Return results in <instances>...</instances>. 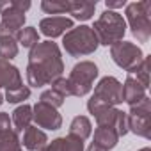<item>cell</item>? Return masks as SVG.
Here are the masks:
<instances>
[{"label":"cell","instance_id":"obj_1","mask_svg":"<svg viewBox=\"0 0 151 151\" xmlns=\"http://www.w3.org/2000/svg\"><path fill=\"white\" fill-rule=\"evenodd\" d=\"M64 60L57 43L53 41H39L29 53L27 64V82L30 87L50 86L55 78L62 77Z\"/></svg>","mask_w":151,"mask_h":151},{"label":"cell","instance_id":"obj_2","mask_svg":"<svg viewBox=\"0 0 151 151\" xmlns=\"http://www.w3.org/2000/svg\"><path fill=\"white\" fill-rule=\"evenodd\" d=\"M121 103H123V84L116 77L107 75L96 84L94 93L87 101V110L93 117H96L107 109L117 107Z\"/></svg>","mask_w":151,"mask_h":151},{"label":"cell","instance_id":"obj_3","mask_svg":"<svg viewBox=\"0 0 151 151\" xmlns=\"http://www.w3.org/2000/svg\"><path fill=\"white\" fill-rule=\"evenodd\" d=\"M91 29L94 30L100 45L112 46V45L123 41V37L126 34V22H124L123 14H119L117 11L105 9Z\"/></svg>","mask_w":151,"mask_h":151},{"label":"cell","instance_id":"obj_4","mask_svg":"<svg viewBox=\"0 0 151 151\" xmlns=\"http://www.w3.org/2000/svg\"><path fill=\"white\" fill-rule=\"evenodd\" d=\"M100 43L94 34V30L89 25H78L73 27L62 36V48L71 57H84L91 55L98 50Z\"/></svg>","mask_w":151,"mask_h":151},{"label":"cell","instance_id":"obj_5","mask_svg":"<svg viewBox=\"0 0 151 151\" xmlns=\"http://www.w3.org/2000/svg\"><path fill=\"white\" fill-rule=\"evenodd\" d=\"M124 16L126 23L132 29L133 37L139 43H147L151 36V2L140 0L124 6Z\"/></svg>","mask_w":151,"mask_h":151},{"label":"cell","instance_id":"obj_6","mask_svg":"<svg viewBox=\"0 0 151 151\" xmlns=\"http://www.w3.org/2000/svg\"><path fill=\"white\" fill-rule=\"evenodd\" d=\"M29 0H6L0 2V36H11L16 37L18 32L25 25V11L30 9Z\"/></svg>","mask_w":151,"mask_h":151},{"label":"cell","instance_id":"obj_7","mask_svg":"<svg viewBox=\"0 0 151 151\" xmlns=\"http://www.w3.org/2000/svg\"><path fill=\"white\" fill-rule=\"evenodd\" d=\"M98 75H100V69L93 60H80L78 64H75L68 77L71 96L82 98L89 94L93 91V86H94V80L98 78Z\"/></svg>","mask_w":151,"mask_h":151},{"label":"cell","instance_id":"obj_8","mask_svg":"<svg viewBox=\"0 0 151 151\" xmlns=\"http://www.w3.org/2000/svg\"><path fill=\"white\" fill-rule=\"evenodd\" d=\"M110 57L121 69L130 71L135 66H139L146 55H144L142 48L137 46L135 43H132V41H119V43L110 46Z\"/></svg>","mask_w":151,"mask_h":151},{"label":"cell","instance_id":"obj_9","mask_svg":"<svg viewBox=\"0 0 151 151\" xmlns=\"http://www.w3.org/2000/svg\"><path fill=\"white\" fill-rule=\"evenodd\" d=\"M32 121L36 123L37 128H45V130H52V132H55L62 126V116L59 114V110L43 101H37L32 107Z\"/></svg>","mask_w":151,"mask_h":151},{"label":"cell","instance_id":"obj_10","mask_svg":"<svg viewBox=\"0 0 151 151\" xmlns=\"http://www.w3.org/2000/svg\"><path fill=\"white\" fill-rule=\"evenodd\" d=\"M98 126H109L112 128L119 137H124L128 133V114L119 110L117 107H110L105 112H101L100 116L94 117Z\"/></svg>","mask_w":151,"mask_h":151},{"label":"cell","instance_id":"obj_11","mask_svg":"<svg viewBox=\"0 0 151 151\" xmlns=\"http://www.w3.org/2000/svg\"><path fill=\"white\" fill-rule=\"evenodd\" d=\"M73 27H75V22L71 18H68V16H48V18H43L39 22L41 34H45L46 37H50V41L55 39V37L64 36Z\"/></svg>","mask_w":151,"mask_h":151},{"label":"cell","instance_id":"obj_12","mask_svg":"<svg viewBox=\"0 0 151 151\" xmlns=\"http://www.w3.org/2000/svg\"><path fill=\"white\" fill-rule=\"evenodd\" d=\"M23 86V80H22V73L20 69L11 64L9 60H4L0 59V89H14V87H20Z\"/></svg>","mask_w":151,"mask_h":151},{"label":"cell","instance_id":"obj_13","mask_svg":"<svg viewBox=\"0 0 151 151\" xmlns=\"http://www.w3.org/2000/svg\"><path fill=\"white\" fill-rule=\"evenodd\" d=\"M146 96H147V89L139 80H135L133 77L126 75V80L123 84V101L128 103V107H132Z\"/></svg>","mask_w":151,"mask_h":151},{"label":"cell","instance_id":"obj_14","mask_svg":"<svg viewBox=\"0 0 151 151\" xmlns=\"http://www.w3.org/2000/svg\"><path fill=\"white\" fill-rule=\"evenodd\" d=\"M128 132L149 140L151 139V114H128Z\"/></svg>","mask_w":151,"mask_h":151},{"label":"cell","instance_id":"obj_15","mask_svg":"<svg viewBox=\"0 0 151 151\" xmlns=\"http://www.w3.org/2000/svg\"><path fill=\"white\" fill-rule=\"evenodd\" d=\"M46 144H48V137H46V133H45L41 128L30 124V126L23 132V146H25V149H29V151H37V149L45 147Z\"/></svg>","mask_w":151,"mask_h":151},{"label":"cell","instance_id":"obj_16","mask_svg":"<svg viewBox=\"0 0 151 151\" xmlns=\"http://www.w3.org/2000/svg\"><path fill=\"white\" fill-rule=\"evenodd\" d=\"M96 11V0L94 2H80V0H69V14L78 20V22H87L93 18ZM71 18V20H73Z\"/></svg>","mask_w":151,"mask_h":151},{"label":"cell","instance_id":"obj_17","mask_svg":"<svg viewBox=\"0 0 151 151\" xmlns=\"http://www.w3.org/2000/svg\"><path fill=\"white\" fill-rule=\"evenodd\" d=\"M11 123L14 124V132L16 133L25 132L30 126V123H32V107L29 103H22L20 107H16L13 110Z\"/></svg>","mask_w":151,"mask_h":151},{"label":"cell","instance_id":"obj_18","mask_svg":"<svg viewBox=\"0 0 151 151\" xmlns=\"http://www.w3.org/2000/svg\"><path fill=\"white\" fill-rule=\"evenodd\" d=\"M93 142L98 144L100 147H103V149L109 151V149H114V147L117 146V142H119V135H117L112 128H109V126H98V128L94 130Z\"/></svg>","mask_w":151,"mask_h":151},{"label":"cell","instance_id":"obj_19","mask_svg":"<svg viewBox=\"0 0 151 151\" xmlns=\"http://www.w3.org/2000/svg\"><path fill=\"white\" fill-rule=\"evenodd\" d=\"M93 133V123L87 116H77L73 117L71 124H69V135L73 137H78L80 140L89 139Z\"/></svg>","mask_w":151,"mask_h":151},{"label":"cell","instance_id":"obj_20","mask_svg":"<svg viewBox=\"0 0 151 151\" xmlns=\"http://www.w3.org/2000/svg\"><path fill=\"white\" fill-rule=\"evenodd\" d=\"M0 151H22V140L14 128L0 130Z\"/></svg>","mask_w":151,"mask_h":151},{"label":"cell","instance_id":"obj_21","mask_svg":"<svg viewBox=\"0 0 151 151\" xmlns=\"http://www.w3.org/2000/svg\"><path fill=\"white\" fill-rule=\"evenodd\" d=\"M52 142L55 144L57 151H86L84 140H80L78 137H73V135L59 137V139H53Z\"/></svg>","mask_w":151,"mask_h":151},{"label":"cell","instance_id":"obj_22","mask_svg":"<svg viewBox=\"0 0 151 151\" xmlns=\"http://www.w3.org/2000/svg\"><path fill=\"white\" fill-rule=\"evenodd\" d=\"M16 55H18V43H16V37L0 36V59L11 62Z\"/></svg>","mask_w":151,"mask_h":151},{"label":"cell","instance_id":"obj_23","mask_svg":"<svg viewBox=\"0 0 151 151\" xmlns=\"http://www.w3.org/2000/svg\"><path fill=\"white\" fill-rule=\"evenodd\" d=\"M16 43L22 45L23 48H29L32 50L37 43H39V32L34 29V27H23L18 36H16Z\"/></svg>","mask_w":151,"mask_h":151},{"label":"cell","instance_id":"obj_24","mask_svg":"<svg viewBox=\"0 0 151 151\" xmlns=\"http://www.w3.org/2000/svg\"><path fill=\"white\" fill-rule=\"evenodd\" d=\"M126 75H130V77H133L135 80H139L147 89L149 87V57H144L142 62L139 66H135L133 69L126 71Z\"/></svg>","mask_w":151,"mask_h":151},{"label":"cell","instance_id":"obj_25","mask_svg":"<svg viewBox=\"0 0 151 151\" xmlns=\"http://www.w3.org/2000/svg\"><path fill=\"white\" fill-rule=\"evenodd\" d=\"M41 9L46 14H64L69 11V0H43Z\"/></svg>","mask_w":151,"mask_h":151},{"label":"cell","instance_id":"obj_26","mask_svg":"<svg viewBox=\"0 0 151 151\" xmlns=\"http://www.w3.org/2000/svg\"><path fill=\"white\" fill-rule=\"evenodd\" d=\"M29 98H30V87L29 86H20V87H14V89H7L6 96H4V100L9 101V103H23Z\"/></svg>","mask_w":151,"mask_h":151},{"label":"cell","instance_id":"obj_27","mask_svg":"<svg viewBox=\"0 0 151 151\" xmlns=\"http://www.w3.org/2000/svg\"><path fill=\"white\" fill-rule=\"evenodd\" d=\"M39 101H43V103H46V105H50V107H53V109H59V107L64 105V98H62L60 94H57L55 91H52V89L43 91Z\"/></svg>","mask_w":151,"mask_h":151},{"label":"cell","instance_id":"obj_28","mask_svg":"<svg viewBox=\"0 0 151 151\" xmlns=\"http://www.w3.org/2000/svg\"><path fill=\"white\" fill-rule=\"evenodd\" d=\"M50 86H52V91H55L57 94H60L64 100H66L68 96H71V87H69V82H68L66 77H59V78H55Z\"/></svg>","mask_w":151,"mask_h":151},{"label":"cell","instance_id":"obj_29","mask_svg":"<svg viewBox=\"0 0 151 151\" xmlns=\"http://www.w3.org/2000/svg\"><path fill=\"white\" fill-rule=\"evenodd\" d=\"M128 114H151V98L146 96V98H142L139 103L132 105Z\"/></svg>","mask_w":151,"mask_h":151},{"label":"cell","instance_id":"obj_30","mask_svg":"<svg viewBox=\"0 0 151 151\" xmlns=\"http://www.w3.org/2000/svg\"><path fill=\"white\" fill-rule=\"evenodd\" d=\"M126 6V0H107L105 2V7L109 11H116V9H121Z\"/></svg>","mask_w":151,"mask_h":151},{"label":"cell","instance_id":"obj_31","mask_svg":"<svg viewBox=\"0 0 151 151\" xmlns=\"http://www.w3.org/2000/svg\"><path fill=\"white\" fill-rule=\"evenodd\" d=\"M6 128H13L11 117L7 112H0V130H6Z\"/></svg>","mask_w":151,"mask_h":151},{"label":"cell","instance_id":"obj_32","mask_svg":"<svg viewBox=\"0 0 151 151\" xmlns=\"http://www.w3.org/2000/svg\"><path fill=\"white\" fill-rule=\"evenodd\" d=\"M86 151H107V149H103V147H100L98 144H94V142H91V146L86 149Z\"/></svg>","mask_w":151,"mask_h":151},{"label":"cell","instance_id":"obj_33","mask_svg":"<svg viewBox=\"0 0 151 151\" xmlns=\"http://www.w3.org/2000/svg\"><path fill=\"white\" fill-rule=\"evenodd\" d=\"M37 151H57V149H55V144H53V142H48L45 147H41V149H37Z\"/></svg>","mask_w":151,"mask_h":151},{"label":"cell","instance_id":"obj_34","mask_svg":"<svg viewBox=\"0 0 151 151\" xmlns=\"http://www.w3.org/2000/svg\"><path fill=\"white\" fill-rule=\"evenodd\" d=\"M2 103H4V94L0 93V105H2Z\"/></svg>","mask_w":151,"mask_h":151},{"label":"cell","instance_id":"obj_35","mask_svg":"<svg viewBox=\"0 0 151 151\" xmlns=\"http://www.w3.org/2000/svg\"><path fill=\"white\" fill-rule=\"evenodd\" d=\"M139 151H151V149H149V147L146 146V147H142V149H139Z\"/></svg>","mask_w":151,"mask_h":151}]
</instances>
